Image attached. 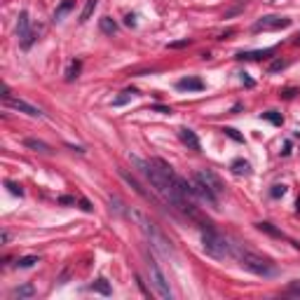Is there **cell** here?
I'll return each mask as SVG.
<instances>
[{
  "label": "cell",
  "instance_id": "1",
  "mask_svg": "<svg viewBox=\"0 0 300 300\" xmlns=\"http://www.w3.org/2000/svg\"><path fill=\"white\" fill-rule=\"evenodd\" d=\"M136 164L143 169L145 178H148V183L153 185L155 195H160L167 204H171L174 209H178V211H183L185 216L197 218V209H195V204H192V199H188L183 192L178 190V185H176L178 174L171 169L164 160H160V157H153V160H148V162L136 160Z\"/></svg>",
  "mask_w": 300,
  "mask_h": 300
},
{
  "label": "cell",
  "instance_id": "2",
  "mask_svg": "<svg viewBox=\"0 0 300 300\" xmlns=\"http://www.w3.org/2000/svg\"><path fill=\"white\" fill-rule=\"evenodd\" d=\"M232 256L237 258V263L244 270H249V272L258 274V277H274L277 274V265H274L270 258H265V256H260V253H253L249 251V249H232Z\"/></svg>",
  "mask_w": 300,
  "mask_h": 300
},
{
  "label": "cell",
  "instance_id": "3",
  "mask_svg": "<svg viewBox=\"0 0 300 300\" xmlns=\"http://www.w3.org/2000/svg\"><path fill=\"white\" fill-rule=\"evenodd\" d=\"M134 218H136L138 228H141V232L145 235V239L150 242V246L155 249V251H160L162 256H171L174 253V249H171V242L167 239V235H164L160 228H157L153 220L148 218V216H143V213H138V211H129Z\"/></svg>",
  "mask_w": 300,
  "mask_h": 300
},
{
  "label": "cell",
  "instance_id": "4",
  "mask_svg": "<svg viewBox=\"0 0 300 300\" xmlns=\"http://www.w3.org/2000/svg\"><path fill=\"white\" fill-rule=\"evenodd\" d=\"M202 246H204L206 256H211L216 260H225L232 256V246L228 244V239L223 235H218V232L213 230L211 223H206V230L202 235Z\"/></svg>",
  "mask_w": 300,
  "mask_h": 300
},
{
  "label": "cell",
  "instance_id": "5",
  "mask_svg": "<svg viewBox=\"0 0 300 300\" xmlns=\"http://www.w3.org/2000/svg\"><path fill=\"white\" fill-rule=\"evenodd\" d=\"M148 277H150L153 288H155V293L160 295V298L162 300L174 298V293H171V288H169V281H167V277H164V272L160 270V265H157V260L153 258V256L148 258Z\"/></svg>",
  "mask_w": 300,
  "mask_h": 300
},
{
  "label": "cell",
  "instance_id": "6",
  "mask_svg": "<svg viewBox=\"0 0 300 300\" xmlns=\"http://www.w3.org/2000/svg\"><path fill=\"white\" fill-rule=\"evenodd\" d=\"M17 35H19L21 40V47L28 49L31 45L35 42V31L31 28V19H28V12H19V17H17Z\"/></svg>",
  "mask_w": 300,
  "mask_h": 300
},
{
  "label": "cell",
  "instance_id": "7",
  "mask_svg": "<svg viewBox=\"0 0 300 300\" xmlns=\"http://www.w3.org/2000/svg\"><path fill=\"white\" fill-rule=\"evenodd\" d=\"M195 181H199V183H204L209 190L218 197V195H223L225 192V185H223V181H220L218 176H216V171L213 169H199L197 174H195Z\"/></svg>",
  "mask_w": 300,
  "mask_h": 300
},
{
  "label": "cell",
  "instance_id": "8",
  "mask_svg": "<svg viewBox=\"0 0 300 300\" xmlns=\"http://www.w3.org/2000/svg\"><path fill=\"white\" fill-rule=\"evenodd\" d=\"M291 26V19L288 17H277V14H270V17H260L256 24H253V31H279V28H288Z\"/></svg>",
  "mask_w": 300,
  "mask_h": 300
},
{
  "label": "cell",
  "instance_id": "9",
  "mask_svg": "<svg viewBox=\"0 0 300 300\" xmlns=\"http://www.w3.org/2000/svg\"><path fill=\"white\" fill-rule=\"evenodd\" d=\"M7 106L14 108V110H19V113H24V115H28V117H40L42 115V110L38 108V106L24 101V99H12V96H10V99H7Z\"/></svg>",
  "mask_w": 300,
  "mask_h": 300
},
{
  "label": "cell",
  "instance_id": "10",
  "mask_svg": "<svg viewBox=\"0 0 300 300\" xmlns=\"http://www.w3.org/2000/svg\"><path fill=\"white\" fill-rule=\"evenodd\" d=\"M176 87L181 92H202L204 89V82L199 80V78H181L176 82Z\"/></svg>",
  "mask_w": 300,
  "mask_h": 300
},
{
  "label": "cell",
  "instance_id": "11",
  "mask_svg": "<svg viewBox=\"0 0 300 300\" xmlns=\"http://www.w3.org/2000/svg\"><path fill=\"white\" fill-rule=\"evenodd\" d=\"M178 138H181V143L188 145L190 150H199V138H197V134H195L192 129H188V127L178 129Z\"/></svg>",
  "mask_w": 300,
  "mask_h": 300
},
{
  "label": "cell",
  "instance_id": "12",
  "mask_svg": "<svg viewBox=\"0 0 300 300\" xmlns=\"http://www.w3.org/2000/svg\"><path fill=\"white\" fill-rule=\"evenodd\" d=\"M230 169L235 171L237 176H242V174H244V176H249V174H251V164L246 162V160H235V162L230 164Z\"/></svg>",
  "mask_w": 300,
  "mask_h": 300
},
{
  "label": "cell",
  "instance_id": "13",
  "mask_svg": "<svg viewBox=\"0 0 300 300\" xmlns=\"http://www.w3.org/2000/svg\"><path fill=\"white\" fill-rule=\"evenodd\" d=\"M33 293H35V288L31 286V284H24V286H19V288H14V291H12V298L26 300V298H33Z\"/></svg>",
  "mask_w": 300,
  "mask_h": 300
},
{
  "label": "cell",
  "instance_id": "14",
  "mask_svg": "<svg viewBox=\"0 0 300 300\" xmlns=\"http://www.w3.org/2000/svg\"><path fill=\"white\" fill-rule=\"evenodd\" d=\"M75 7V0H63L61 5L56 7V12H54V21H61L63 19V14H68L70 10Z\"/></svg>",
  "mask_w": 300,
  "mask_h": 300
},
{
  "label": "cell",
  "instance_id": "15",
  "mask_svg": "<svg viewBox=\"0 0 300 300\" xmlns=\"http://www.w3.org/2000/svg\"><path fill=\"white\" fill-rule=\"evenodd\" d=\"M96 5H99V0H87V3H85V7H82V12H80V24H85V21L94 14Z\"/></svg>",
  "mask_w": 300,
  "mask_h": 300
},
{
  "label": "cell",
  "instance_id": "16",
  "mask_svg": "<svg viewBox=\"0 0 300 300\" xmlns=\"http://www.w3.org/2000/svg\"><path fill=\"white\" fill-rule=\"evenodd\" d=\"M99 26H101V31L103 33H108V35H113V33H117V24L110 17H101V21H99Z\"/></svg>",
  "mask_w": 300,
  "mask_h": 300
},
{
  "label": "cell",
  "instance_id": "17",
  "mask_svg": "<svg viewBox=\"0 0 300 300\" xmlns=\"http://www.w3.org/2000/svg\"><path fill=\"white\" fill-rule=\"evenodd\" d=\"M89 291H94V293H101V295H110V286L106 279H96L92 286H89Z\"/></svg>",
  "mask_w": 300,
  "mask_h": 300
},
{
  "label": "cell",
  "instance_id": "18",
  "mask_svg": "<svg viewBox=\"0 0 300 300\" xmlns=\"http://www.w3.org/2000/svg\"><path fill=\"white\" fill-rule=\"evenodd\" d=\"M274 49H263V52H242V54H237V59H265V56H270Z\"/></svg>",
  "mask_w": 300,
  "mask_h": 300
},
{
  "label": "cell",
  "instance_id": "19",
  "mask_svg": "<svg viewBox=\"0 0 300 300\" xmlns=\"http://www.w3.org/2000/svg\"><path fill=\"white\" fill-rule=\"evenodd\" d=\"M256 225H258V230L267 232V235H272V237H286V235H284L281 230H277L272 223H256Z\"/></svg>",
  "mask_w": 300,
  "mask_h": 300
},
{
  "label": "cell",
  "instance_id": "20",
  "mask_svg": "<svg viewBox=\"0 0 300 300\" xmlns=\"http://www.w3.org/2000/svg\"><path fill=\"white\" fill-rule=\"evenodd\" d=\"M26 148H33L38 153H49V145L42 141H35V138H26Z\"/></svg>",
  "mask_w": 300,
  "mask_h": 300
},
{
  "label": "cell",
  "instance_id": "21",
  "mask_svg": "<svg viewBox=\"0 0 300 300\" xmlns=\"http://www.w3.org/2000/svg\"><path fill=\"white\" fill-rule=\"evenodd\" d=\"M35 263H38V256H26V258L17 260V267H24V270H26V267H33Z\"/></svg>",
  "mask_w": 300,
  "mask_h": 300
},
{
  "label": "cell",
  "instance_id": "22",
  "mask_svg": "<svg viewBox=\"0 0 300 300\" xmlns=\"http://www.w3.org/2000/svg\"><path fill=\"white\" fill-rule=\"evenodd\" d=\"M263 117H265V120H270L272 124H281V122H284V117H281L279 113H274V110H267V113H263Z\"/></svg>",
  "mask_w": 300,
  "mask_h": 300
},
{
  "label": "cell",
  "instance_id": "23",
  "mask_svg": "<svg viewBox=\"0 0 300 300\" xmlns=\"http://www.w3.org/2000/svg\"><path fill=\"white\" fill-rule=\"evenodd\" d=\"M286 295H293V298H300V281H291L286 286Z\"/></svg>",
  "mask_w": 300,
  "mask_h": 300
},
{
  "label": "cell",
  "instance_id": "24",
  "mask_svg": "<svg viewBox=\"0 0 300 300\" xmlns=\"http://www.w3.org/2000/svg\"><path fill=\"white\" fill-rule=\"evenodd\" d=\"M78 73H80V61H73L70 63V68H68V73H66V80H75Z\"/></svg>",
  "mask_w": 300,
  "mask_h": 300
},
{
  "label": "cell",
  "instance_id": "25",
  "mask_svg": "<svg viewBox=\"0 0 300 300\" xmlns=\"http://www.w3.org/2000/svg\"><path fill=\"white\" fill-rule=\"evenodd\" d=\"M131 94H134V92H124L122 96H117V99H113V106H115V108H117V106H124V103H127V101L131 99Z\"/></svg>",
  "mask_w": 300,
  "mask_h": 300
},
{
  "label": "cell",
  "instance_id": "26",
  "mask_svg": "<svg viewBox=\"0 0 300 300\" xmlns=\"http://www.w3.org/2000/svg\"><path fill=\"white\" fill-rule=\"evenodd\" d=\"M270 195L272 197H284L286 195V185H274L272 190H270Z\"/></svg>",
  "mask_w": 300,
  "mask_h": 300
},
{
  "label": "cell",
  "instance_id": "27",
  "mask_svg": "<svg viewBox=\"0 0 300 300\" xmlns=\"http://www.w3.org/2000/svg\"><path fill=\"white\" fill-rule=\"evenodd\" d=\"M225 134H228V136H230L232 138V141H237V143H242V141H244V138H242V136H239V134H237V131H235V129H232V127H225Z\"/></svg>",
  "mask_w": 300,
  "mask_h": 300
},
{
  "label": "cell",
  "instance_id": "28",
  "mask_svg": "<svg viewBox=\"0 0 300 300\" xmlns=\"http://www.w3.org/2000/svg\"><path fill=\"white\" fill-rule=\"evenodd\" d=\"M7 188H10V192H12V195H19V197H21V195H24V190H21V185H17V183H12V181H7Z\"/></svg>",
  "mask_w": 300,
  "mask_h": 300
},
{
  "label": "cell",
  "instance_id": "29",
  "mask_svg": "<svg viewBox=\"0 0 300 300\" xmlns=\"http://www.w3.org/2000/svg\"><path fill=\"white\" fill-rule=\"evenodd\" d=\"M190 45V40L185 38V40H176V42H169V49H181V47H188Z\"/></svg>",
  "mask_w": 300,
  "mask_h": 300
},
{
  "label": "cell",
  "instance_id": "30",
  "mask_svg": "<svg viewBox=\"0 0 300 300\" xmlns=\"http://www.w3.org/2000/svg\"><path fill=\"white\" fill-rule=\"evenodd\" d=\"M281 68H286V61H281V59H277V61L270 66V73H277V70H281Z\"/></svg>",
  "mask_w": 300,
  "mask_h": 300
},
{
  "label": "cell",
  "instance_id": "31",
  "mask_svg": "<svg viewBox=\"0 0 300 300\" xmlns=\"http://www.w3.org/2000/svg\"><path fill=\"white\" fill-rule=\"evenodd\" d=\"M124 24H127V26H136V14H127Z\"/></svg>",
  "mask_w": 300,
  "mask_h": 300
},
{
  "label": "cell",
  "instance_id": "32",
  "mask_svg": "<svg viewBox=\"0 0 300 300\" xmlns=\"http://www.w3.org/2000/svg\"><path fill=\"white\" fill-rule=\"evenodd\" d=\"M155 110H160L162 115H171V108H167V106H153Z\"/></svg>",
  "mask_w": 300,
  "mask_h": 300
},
{
  "label": "cell",
  "instance_id": "33",
  "mask_svg": "<svg viewBox=\"0 0 300 300\" xmlns=\"http://www.w3.org/2000/svg\"><path fill=\"white\" fill-rule=\"evenodd\" d=\"M80 206L85 209V211H92V206H89V202L87 199H80Z\"/></svg>",
  "mask_w": 300,
  "mask_h": 300
},
{
  "label": "cell",
  "instance_id": "34",
  "mask_svg": "<svg viewBox=\"0 0 300 300\" xmlns=\"http://www.w3.org/2000/svg\"><path fill=\"white\" fill-rule=\"evenodd\" d=\"M293 42H295V45H300V35H295V40H293Z\"/></svg>",
  "mask_w": 300,
  "mask_h": 300
}]
</instances>
